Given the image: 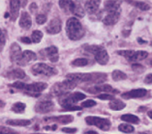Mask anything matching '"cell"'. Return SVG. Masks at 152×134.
Wrapping results in <instances>:
<instances>
[{"instance_id": "f6af8a7d", "label": "cell", "mask_w": 152, "mask_h": 134, "mask_svg": "<svg viewBox=\"0 0 152 134\" xmlns=\"http://www.w3.org/2000/svg\"><path fill=\"white\" fill-rule=\"evenodd\" d=\"M20 41L26 44H30L32 43V40L30 38H28V37H23V38L20 39Z\"/></svg>"}, {"instance_id": "d6986e66", "label": "cell", "mask_w": 152, "mask_h": 134, "mask_svg": "<svg viewBox=\"0 0 152 134\" xmlns=\"http://www.w3.org/2000/svg\"><path fill=\"white\" fill-rule=\"evenodd\" d=\"M32 25V20L30 14L26 12H23L20 14V26L23 29H29Z\"/></svg>"}, {"instance_id": "603a6c76", "label": "cell", "mask_w": 152, "mask_h": 134, "mask_svg": "<svg viewBox=\"0 0 152 134\" xmlns=\"http://www.w3.org/2000/svg\"><path fill=\"white\" fill-rule=\"evenodd\" d=\"M90 93H93V94H96L98 92H110V93H117L116 90L110 86V85H99V86H95L92 87L90 89H88Z\"/></svg>"}, {"instance_id": "ffe728a7", "label": "cell", "mask_w": 152, "mask_h": 134, "mask_svg": "<svg viewBox=\"0 0 152 134\" xmlns=\"http://www.w3.org/2000/svg\"><path fill=\"white\" fill-rule=\"evenodd\" d=\"M100 3H101V0H88L85 3V10L87 13L94 14L98 11Z\"/></svg>"}, {"instance_id": "b9f144b4", "label": "cell", "mask_w": 152, "mask_h": 134, "mask_svg": "<svg viewBox=\"0 0 152 134\" xmlns=\"http://www.w3.org/2000/svg\"><path fill=\"white\" fill-rule=\"evenodd\" d=\"M62 131L64 133H68V134H74L77 131V128H74V127H63L62 128Z\"/></svg>"}, {"instance_id": "f5cc1de1", "label": "cell", "mask_w": 152, "mask_h": 134, "mask_svg": "<svg viewBox=\"0 0 152 134\" xmlns=\"http://www.w3.org/2000/svg\"><path fill=\"white\" fill-rule=\"evenodd\" d=\"M77 2H80V1H83V0H77Z\"/></svg>"}, {"instance_id": "8d00e7d4", "label": "cell", "mask_w": 152, "mask_h": 134, "mask_svg": "<svg viewBox=\"0 0 152 134\" xmlns=\"http://www.w3.org/2000/svg\"><path fill=\"white\" fill-rule=\"evenodd\" d=\"M96 105V101L93 99H87L84 100L81 104V107H84V108H90V107H93Z\"/></svg>"}, {"instance_id": "c3c4849f", "label": "cell", "mask_w": 152, "mask_h": 134, "mask_svg": "<svg viewBox=\"0 0 152 134\" xmlns=\"http://www.w3.org/2000/svg\"><path fill=\"white\" fill-rule=\"evenodd\" d=\"M5 106V102L4 101H3V100H1V99H0V110H1L2 108H3V107H4Z\"/></svg>"}, {"instance_id": "5bb4252c", "label": "cell", "mask_w": 152, "mask_h": 134, "mask_svg": "<svg viewBox=\"0 0 152 134\" xmlns=\"http://www.w3.org/2000/svg\"><path fill=\"white\" fill-rule=\"evenodd\" d=\"M20 0H11L10 1V10H11V20L15 21L18 17V13H20Z\"/></svg>"}, {"instance_id": "ac0fdd59", "label": "cell", "mask_w": 152, "mask_h": 134, "mask_svg": "<svg viewBox=\"0 0 152 134\" xmlns=\"http://www.w3.org/2000/svg\"><path fill=\"white\" fill-rule=\"evenodd\" d=\"M105 9L107 11V13L119 12L120 1H118V0H107L105 2Z\"/></svg>"}, {"instance_id": "60d3db41", "label": "cell", "mask_w": 152, "mask_h": 134, "mask_svg": "<svg viewBox=\"0 0 152 134\" xmlns=\"http://www.w3.org/2000/svg\"><path fill=\"white\" fill-rule=\"evenodd\" d=\"M83 107L80 106H76V105H70V106H67L65 107V108H63L64 111H77V110H81Z\"/></svg>"}, {"instance_id": "8fae6325", "label": "cell", "mask_w": 152, "mask_h": 134, "mask_svg": "<svg viewBox=\"0 0 152 134\" xmlns=\"http://www.w3.org/2000/svg\"><path fill=\"white\" fill-rule=\"evenodd\" d=\"M37 59V55L33 51L30 50H25L21 53L20 58L18 59V61L17 62V64L18 66H25L28 63H30L32 61H35Z\"/></svg>"}, {"instance_id": "f35d334b", "label": "cell", "mask_w": 152, "mask_h": 134, "mask_svg": "<svg viewBox=\"0 0 152 134\" xmlns=\"http://www.w3.org/2000/svg\"><path fill=\"white\" fill-rule=\"evenodd\" d=\"M133 53H134V50H122V51H118V54L122 55L125 58H127L128 60L130 59V57L132 56Z\"/></svg>"}, {"instance_id": "7402d4cb", "label": "cell", "mask_w": 152, "mask_h": 134, "mask_svg": "<svg viewBox=\"0 0 152 134\" xmlns=\"http://www.w3.org/2000/svg\"><path fill=\"white\" fill-rule=\"evenodd\" d=\"M7 78L9 79H23L25 77V72L21 69H14L12 70H10L9 72H7L6 74Z\"/></svg>"}, {"instance_id": "d4e9b609", "label": "cell", "mask_w": 152, "mask_h": 134, "mask_svg": "<svg viewBox=\"0 0 152 134\" xmlns=\"http://www.w3.org/2000/svg\"><path fill=\"white\" fill-rule=\"evenodd\" d=\"M148 56V53L146 51L140 50V51H134V53L128 61L130 62H135V61H142L143 59H145Z\"/></svg>"}, {"instance_id": "44dd1931", "label": "cell", "mask_w": 152, "mask_h": 134, "mask_svg": "<svg viewBox=\"0 0 152 134\" xmlns=\"http://www.w3.org/2000/svg\"><path fill=\"white\" fill-rule=\"evenodd\" d=\"M76 3L72 0H59V7L66 13H73Z\"/></svg>"}, {"instance_id": "ab89813d", "label": "cell", "mask_w": 152, "mask_h": 134, "mask_svg": "<svg viewBox=\"0 0 152 134\" xmlns=\"http://www.w3.org/2000/svg\"><path fill=\"white\" fill-rule=\"evenodd\" d=\"M98 98L102 100H112L114 99L112 95H109V94H101V95H99Z\"/></svg>"}, {"instance_id": "83f0119b", "label": "cell", "mask_w": 152, "mask_h": 134, "mask_svg": "<svg viewBox=\"0 0 152 134\" xmlns=\"http://www.w3.org/2000/svg\"><path fill=\"white\" fill-rule=\"evenodd\" d=\"M25 108H26V105H25L24 103L23 102H17V103H15L14 105L12 106V111L15 113H23L24 112V110Z\"/></svg>"}, {"instance_id": "11a10c76", "label": "cell", "mask_w": 152, "mask_h": 134, "mask_svg": "<svg viewBox=\"0 0 152 134\" xmlns=\"http://www.w3.org/2000/svg\"><path fill=\"white\" fill-rule=\"evenodd\" d=\"M33 134H42V133H33Z\"/></svg>"}, {"instance_id": "f1b7e54d", "label": "cell", "mask_w": 152, "mask_h": 134, "mask_svg": "<svg viewBox=\"0 0 152 134\" xmlns=\"http://www.w3.org/2000/svg\"><path fill=\"white\" fill-rule=\"evenodd\" d=\"M127 78L126 73H124L121 70H114L113 72V79L114 81H120V80H125Z\"/></svg>"}, {"instance_id": "277c9868", "label": "cell", "mask_w": 152, "mask_h": 134, "mask_svg": "<svg viewBox=\"0 0 152 134\" xmlns=\"http://www.w3.org/2000/svg\"><path fill=\"white\" fill-rule=\"evenodd\" d=\"M31 72L34 75H43V76H53L57 74V70L45 63H38L31 68Z\"/></svg>"}, {"instance_id": "e0dca14e", "label": "cell", "mask_w": 152, "mask_h": 134, "mask_svg": "<svg viewBox=\"0 0 152 134\" xmlns=\"http://www.w3.org/2000/svg\"><path fill=\"white\" fill-rule=\"evenodd\" d=\"M119 17H120V11L119 12H112L109 13L104 17L103 21L106 25H113L118 21Z\"/></svg>"}, {"instance_id": "bcb514c9", "label": "cell", "mask_w": 152, "mask_h": 134, "mask_svg": "<svg viewBox=\"0 0 152 134\" xmlns=\"http://www.w3.org/2000/svg\"><path fill=\"white\" fill-rule=\"evenodd\" d=\"M57 128V125H47L44 127L45 130H56Z\"/></svg>"}, {"instance_id": "681fc988", "label": "cell", "mask_w": 152, "mask_h": 134, "mask_svg": "<svg viewBox=\"0 0 152 134\" xmlns=\"http://www.w3.org/2000/svg\"><path fill=\"white\" fill-rule=\"evenodd\" d=\"M84 134H99V133H98V132H96V131H93V130H89V131L85 132Z\"/></svg>"}, {"instance_id": "5b68a950", "label": "cell", "mask_w": 152, "mask_h": 134, "mask_svg": "<svg viewBox=\"0 0 152 134\" xmlns=\"http://www.w3.org/2000/svg\"><path fill=\"white\" fill-rule=\"evenodd\" d=\"M77 86V83L71 80H65L63 82H58L51 88V94L54 96H63L67 94L69 91L73 90Z\"/></svg>"}, {"instance_id": "f546056e", "label": "cell", "mask_w": 152, "mask_h": 134, "mask_svg": "<svg viewBox=\"0 0 152 134\" xmlns=\"http://www.w3.org/2000/svg\"><path fill=\"white\" fill-rule=\"evenodd\" d=\"M118 129H119L121 132H124V133H132V132H134V130H135V128L133 127V125L131 124H121L118 126Z\"/></svg>"}, {"instance_id": "7dc6e473", "label": "cell", "mask_w": 152, "mask_h": 134, "mask_svg": "<svg viewBox=\"0 0 152 134\" xmlns=\"http://www.w3.org/2000/svg\"><path fill=\"white\" fill-rule=\"evenodd\" d=\"M133 70H140V72H142L143 70V67L142 66H140V65H133Z\"/></svg>"}, {"instance_id": "4dcf8cb0", "label": "cell", "mask_w": 152, "mask_h": 134, "mask_svg": "<svg viewBox=\"0 0 152 134\" xmlns=\"http://www.w3.org/2000/svg\"><path fill=\"white\" fill-rule=\"evenodd\" d=\"M43 39V33L39 31V30H35L33 31L32 33V36H31V40H32V43H38L41 42V40Z\"/></svg>"}, {"instance_id": "52a82bcc", "label": "cell", "mask_w": 152, "mask_h": 134, "mask_svg": "<svg viewBox=\"0 0 152 134\" xmlns=\"http://www.w3.org/2000/svg\"><path fill=\"white\" fill-rule=\"evenodd\" d=\"M85 122H86L87 125H95V126H97L98 128L104 130V131H107V130H109L110 128V120H107V119L89 116V117H86Z\"/></svg>"}, {"instance_id": "6f0895ef", "label": "cell", "mask_w": 152, "mask_h": 134, "mask_svg": "<svg viewBox=\"0 0 152 134\" xmlns=\"http://www.w3.org/2000/svg\"><path fill=\"white\" fill-rule=\"evenodd\" d=\"M150 64H151V66H152V61H151V62H150Z\"/></svg>"}, {"instance_id": "8992f818", "label": "cell", "mask_w": 152, "mask_h": 134, "mask_svg": "<svg viewBox=\"0 0 152 134\" xmlns=\"http://www.w3.org/2000/svg\"><path fill=\"white\" fill-rule=\"evenodd\" d=\"M48 88V84L44 82H34L31 84H25L23 90L25 94L31 96H38L44 90Z\"/></svg>"}, {"instance_id": "ee69618b", "label": "cell", "mask_w": 152, "mask_h": 134, "mask_svg": "<svg viewBox=\"0 0 152 134\" xmlns=\"http://www.w3.org/2000/svg\"><path fill=\"white\" fill-rule=\"evenodd\" d=\"M144 82H145V84H148V85L152 84V73L147 74L145 78H144Z\"/></svg>"}, {"instance_id": "cb8c5ba5", "label": "cell", "mask_w": 152, "mask_h": 134, "mask_svg": "<svg viewBox=\"0 0 152 134\" xmlns=\"http://www.w3.org/2000/svg\"><path fill=\"white\" fill-rule=\"evenodd\" d=\"M109 106H110V108L112 110H113V111H119V110H122V109L125 108L126 104L120 99H113L110 100Z\"/></svg>"}, {"instance_id": "e575fe53", "label": "cell", "mask_w": 152, "mask_h": 134, "mask_svg": "<svg viewBox=\"0 0 152 134\" xmlns=\"http://www.w3.org/2000/svg\"><path fill=\"white\" fill-rule=\"evenodd\" d=\"M6 37H7V31L0 28V50L2 49L6 43Z\"/></svg>"}, {"instance_id": "6da1fadb", "label": "cell", "mask_w": 152, "mask_h": 134, "mask_svg": "<svg viewBox=\"0 0 152 134\" xmlns=\"http://www.w3.org/2000/svg\"><path fill=\"white\" fill-rule=\"evenodd\" d=\"M67 79L74 81L76 83L80 82H90V83H103L107 79L106 74L104 73H69Z\"/></svg>"}, {"instance_id": "9f6ffc18", "label": "cell", "mask_w": 152, "mask_h": 134, "mask_svg": "<svg viewBox=\"0 0 152 134\" xmlns=\"http://www.w3.org/2000/svg\"><path fill=\"white\" fill-rule=\"evenodd\" d=\"M150 44H151V46H152V41H151V43H150Z\"/></svg>"}, {"instance_id": "30bf717a", "label": "cell", "mask_w": 152, "mask_h": 134, "mask_svg": "<svg viewBox=\"0 0 152 134\" xmlns=\"http://www.w3.org/2000/svg\"><path fill=\"white\" fill-rule=\"evenodd\" d=\"M61 27H62V22L59 18H53L49 24L47 25L46 27V31L49 33V34L54 35V34H58L59 32L61 31Z\"/></svg>"}, {"instance_id": "ba28073f", "label": "cell", "mask_w": 152, "mask_h": 134, "mask_svg": "<svg viewBox=\"0 0 152 134\" xmlns=\"http://www.w3.org/2000/svg\"><path fill=\"white\" fill-rule=\"evenodd\" d=\"M85 99V95L83 94V93L80 92H76L74 93L72 95H69L68 96H66V98L60 99V104L63 108H65V107L67 106H70V105H74L76 102L80 101V100Z\"/></svg>"}, {"instance_id": "3957f363", "label": "cell", "mask_w": 152, "mask_h": 134, "mask_svg": "<svg viewBox=\"0 0 152 134\" xmlns=\"http://www.w3.org/2000/svg\"><path fill=\"white\" fill-rule=\"evenodd\" d=\"M85 49L88 52H90L94 55V57L96 59L100 65H106L109 62V54H107V50L103 46H85Z\"/></svg>"}, {"instance_id": "4fadbf2b", "label": "cell", "mask_w": 152, "mask_h": 134, "mask_svg": "<svg viewBox=\"0 0 152 134\" xmlns=\"http://www.w3.org/2000/svg\"><path fill=\"white\" fill-rule=\"evenodd\" d=\"M21 48L18 43H14L10 47V59L13 63H17L21 56Z\"/></svg>"}, {"instance_id": "9c48e42d", "label": "cell", "mask_w": 152, "mask_h": 134, "mask_svg": "<svg viewBox=\"0 0 152 134\" xmlns=\"http://www.w3.org/2000/svg\"><path fill=\"white\" fill-rule=\"evenodd\" d=\"M54 109V103L51 100H42L35 106V111L40 114H47Z\"/></svg>"}, {"instance_id": "7a4b0ae2", "label": "cell", "mask_w": 152, "mask_h": 134, "mask_svg": "<svg viewBox=\"0 0 152 134\" xmlns=\"http://www.w3.org/2000/svg\"><path fill=\"white\" fill-rule=\"evenodd\" d=\"M66 32L67 36L72 41H79L83 39L85 31L81 25L80 21L76 17H70L66 23Z\"/></svg>"}, {"instance_id": "db71d44e", "label": "cell", "mask_w": 152, "mask_h": 134, "mask_svg": "<svg viewBox=\"0 0 152 134\" xmlns=\"http://www.w3.org/2000/svg\"><path fill=\"white\" fill-rule=\"evenodd\" d=\"M139 134H147V133H143V132H142V133H139Z\"/></svg>"}, {"instance_id": "1f68e13d", "label": "cell", "mask_w": 152, "mask_h": 134, "mask_svg": "<svg viewBox=\"0 0 152 134\" xmlns=\"http://www.w3.org/2000/svg\"><path fill=\"white\" fill-rule=\"evenodd\" d=\"M84 13H85V11H84V9L83 8V6H80V5L79 4V3H77V4L76 3L75 8H74L72 14H76V16L80 17H84Z\"/></svg>"}, {"instance_id": "2e32d148", "label": "cell", "mask_w": 152, "mask_h": 134, "mask_svg": "<svg viewBox=\"0 0 152 134\" xmlns=\"http://www.w3.org/2000/svg\"><path fill=\"white\" fill-rule=\"evenodd\" d=\"M74 120V117L71 115H63V116H58V117H50V118H45L46 122H57L59 124L62 125H66V124H70Z\"/></svg>"}, {"instance_id": "484cf974", "label": "cell", "mask_w": 152, "mask_h": 134, "mask_svg": "<svg viewBox=\"0 0 152 134\" xmlns=\"http://www.w3.org/2000/svg\"><path fill=\"white\" fill-rule=\"evenodd\" d=\"M121 120L128 122V124H131V125H138L140 122L139 117H137L135 115H132V114L123 115V116H121Z\"/></svg>"}, {"instance_id": "d6a6232c", "label": "cell", "mask_w": 152, "mask_h": 134, "mask_svg": "<svg viewBox=\"0 0 152 134\" xmlns=\"http://www.w3.org/2000/svg\"><path fill=\"white\" fill-rule=\"evenodd\" d=\"M127 1L130 2V3H132V4L135 5L137 8H140V10H142V11H147V10L150 9V7L144 2H137V1L134 2V1H129V0H127Z\"/></svg>"}, {"instance_id": "74e56055", "label": "cell", "mask_w": 152, "mask_h": 134, "mask_svg": "<svg viewBox=\"0 0 152 134\" xmlns=\"http://www.w3.org/2000/svg\"><path fill=\"white\" fill-rule=\"evenodd\" d=\"M47 21V16L44 14H40L36 17V22L40 25H42L44 23H46Z\"/></svg>"}, {"instance_id": "d590c367", "label": "cell", "mask_w": 152, "mask_h": 134, "mask_svg": "<svg viewBox=\"0 0 152 134\" xmlns=\"http://www.w3.org/2000/svg\"><path fill=\"white\" fill-rule=\"evenodd\" d=\"M0 134H18L14 129L7 126H0Z\"/></svg>"}, {"instance_id": "7c38bea8", "label": "cell", "mask_w": 152, "mask_h": 134, "mask_svg": "<svg viewBox=\"0 0 152 134\" xmlns=\"http://www.w3.org/2000/svg\"><path fill=\"white\" fill-rule=\"evenodd\" d=\"M147 94V91L145 89H135V90L129 91L127 93L122 94V99H138V98H143Z\"/></svg>"}, {"instance_id": "816d5d0a", "label": "cell", "mask_w": 152, "mask_h": 134, "mask_svg": "<svg viewBox=\"0 0 152 134\" xmlns=\"http://www.w3.org/2000/svg\"><path fill=\"white\" fill-rule=\"evenodd\" d=\"M26 2H27V0H23V1L21 2V4H23V7H24L25 5H26Z\"/></svg>"}, {"instance_id": "9a60e30c", "label": "cell", "mask_w": 152, "mask_h": 134, "mask_svg": "<svg viewBox=\"0 0 152 134\" xmlns=\"http://www.w3.org/2000/svg\"><path fill=\"white\" fill-rule=\"evenodd\" d=\"M45 56L47 58H49V60L53 63H56L59 59V54H58V49L56 46H50L46 48L44 50Z\"/></svg>"}, {"instance_id": "836d02e7", "label": "cell", "mask_w": 152, "mask_h": 134, "mask_svg": "<svg viewBox=\"0 0 152 134\" xmlns=\"http://www.w3.org/2000/svg\"><path fill=\"white\" fill-rule=\"evenodd\" d=\"M88 64V60L85 58H79V59H76L72 62V65L73 66H76V67H84Z\"/></svg>"}, {"instance_id": "7bdbcfd3", "label": "cell", "mask_w": 152, "mask_h": 134, "mask_svg": "<svg viewBox=\"0 0 152 134\" xmlns=\"http://www.w3.org/2000/svg\"><path fill=\"white\" fill-rule=\"evenodd\" d=\"M12 86L15 87L16 89L23 90V88H24V86H25V83H23V82H15L14 84H12Z\"/></svg>"}, {"instance_id": "f907efd6", "label": "cell", "mask_w": 152, "mask_h": 134, "mask_svg": "<svg viewBox=\"0 0 152 134\" xmlns=\"http://www.w3.org/2000/svg\"><path fill=\"white\" fill-rule=\"evenodd\" d=\"M147 115H148V117H149L151 120H152V110H150V111H148V113H147Z\"/></svg>"}, {"instance_id": "4316f807", "label": "cell", "mask_w": 152, "mask_h": 134, "mask_svg": "<svg viewBox=\"0 0 152 134\" xmlns=\"http://www.w3.org/2000/svg\"><path fill=\"white\" fill-rule=\"evenodd\" d=\"M6 124L13 126H27L31 124L30 120H8Z\"/></svg>"}]
</instances>
